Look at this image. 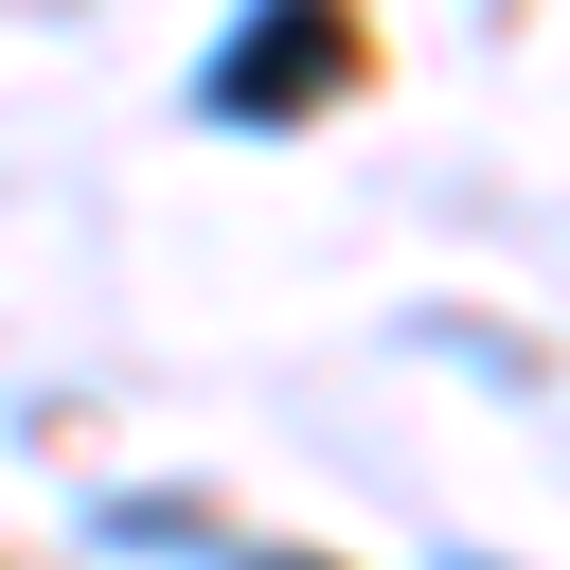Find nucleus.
I'll use <instances>...</instances> for the list:
<instances>
[{
  "label": "nucleus",
  "instance_id": "1",
  "mask_svg": "<svg viewBox=\"0 0 570 570\" xmlns=\"http://www.w3.org/2000/svg\"><path fill=\"white\" fill-rule=\"evenodd\" d=\"M338 89H356V0H249L196 53V125H232V142H267V125L338 107Z\"/></svg>",
  "mask_w": 570,
  "mask_h": 570
},
{
  "label": "nucleus",
  "instance_id": "2",
  "mask_svg": "<svg viewBox=\"0 0 570 570\" xmlns=\"http://www.w3.org/2000/svg\"><path fill=\"white\" fill-rule=\"evenodd\" d=\"M214 534H232V517H214L196 481H107V499H89V552H178V570H214Z\"/></svg>",
  "mask_w": 570,
  "mask_h": 570
},
{
  "label": "nucleus",
  "instance_id": "3",
  "mask_svg": "<svg viewBox=\"0 0 570 570\" xmlns=\"http://www.w3.org/2000/svg\"><path fill=\"white\" fill-rule=\"evenodd\" d=\"M214 570H338V552H249V534H214Z\"/></svg>",
  "mask_w": 570,
  "mask_h": 570
},
{
  "label": "nucleus",
  "instance_id": "4",
  "mask_svg": "<svg viewBox=\"0 0 570 570\" xmlns=\"http://www.w3.org/2000/svg\"><path fill=\"white\" fill-rule=\"evenodd\" d=\"M463 570H481V552H463Z\"/></svg>",
  "mask_w": 570,
  "mask_h": 570
}]
</instances>
